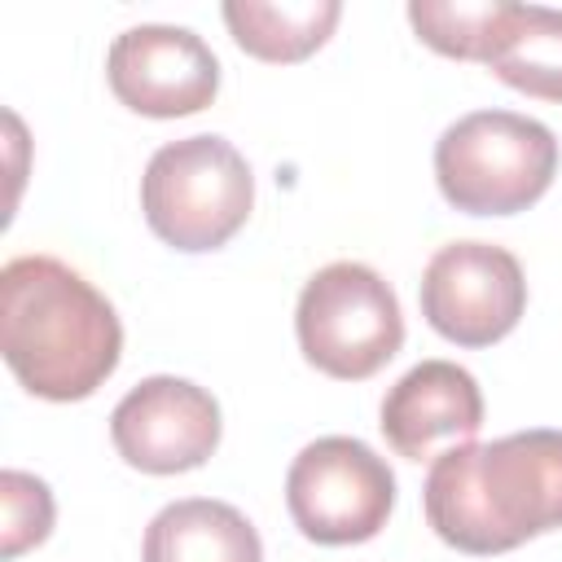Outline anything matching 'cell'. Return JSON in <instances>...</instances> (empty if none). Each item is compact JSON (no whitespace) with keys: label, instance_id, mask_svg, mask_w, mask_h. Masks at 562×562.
Masks as SVG:
<instances>
[{"label":"cell","instance_id":"1","mask_svg":"<svg viewBox=\"0 0 562 562\" xmlns=\"http://www.w3.org/2000/svg\"><path fill=\"white\" fill-rule=\"evenodd\" d=\"M0 351L40 400H88L123 356L114 303L53 255H18L0 268Z\"/></svg>","mask_w":562,"mask_h":562},{"label":"cell","instance_id":"2","mask_svg":"<svg viewBox=\"0 0 562 562\" xmlns=\"http://www.w3.org/2000/svg\"><path fill=\"white\" fill-rule=\"evenodd\" d=\"M426 522L461 553H505L562 527V430L452 443L422 487Z\"/></svg>","mask_w":562,"mask_h":562},{"label":"cell","instance_id":"3","mask_svg":"<svg viewBox=\"0 0 562 562\" xmlns=\"http://www.w3.org/2000/svg\"><path fill=\"white\" fill-rule=\"evenodd\" d=\"M558 176V140L540 119L514 110H474L435 140L439 193L465 215L527 211Z\"/></svg>","mask_w":562,"mask_h":562},{"label":"cell","instance_id":"4","mask_svg":"<svg viewBox=\"0 0 562 562\" xmlns=\"http://www.w3.org/2000/svg\"><path fill=\"white\" fill-rule=\"evenodd\" d=\"M255 206L250 162L224 136H184L154 149L140 176V211L149 228L189 255L220 250Z\"/></svg>","mask_w":562,"mask_h":562},{"label":"cell","instance_id":"5","mask_svg":"<svg viewBox=\"0 0 562 562\" xmlns=\"http://www.w3.org/2000/svg\"><path fill=\"white\" fill-rule=\"evenodd\" d=\"M294 334L312 369L338 382H364L404 347V312L369 263L338 259L307 277Z\"/></svg>","mask_w":562,"mask_h":562},{"label":"cell","instance_id":"6","mask_svg":"<svg viewBox=\"0 0 562 562\" xmlns=\"http://www.w3.org/2000/svg\"><path fill=\"white\" fill-rule=\"evenodd\" d=\"M285 505L307 540L360 544L386 527L395 509V474L369 443L351 435H325L290 461Z\"/></svg>","mask_w":562,"mask_h":562},{"label":"cell","instance_id":"7","mask_svg":"<svg viewBox=\"0 0 562 562\" xmlns=\"http://www.w3.org/2000/svg\"><path fill=\"white\" fill-rule=\"evenodd\" d=\"M422 316L457 347H492L527 307L522 263L496 241H448L422 272Z\"/></svg>","mask_w":562,"mask_h":562},{"label":"cell","instance_id":"8","mask_svg":"<svg viewBox=\"0 0 562 562\" xmlns=\"http://www.w3.org/2000/svg\"><path fill=\"white\" fill-rule=\"evenodd\" d=\"M110 92L149 119L198 114L220 92V57L189 26L140 22L114 35L105 53Z\"/></svg>","mask_w":562,"mask_h":562},{"label":"cell","instance_id":"9","mask_svg":"<svg viewBox=\"0 0 562 562\" xmlns=\"http://www.w3.org/2000/svg\"><path fill=\"white\" fill-rule=\"evenodd\" d=\"M119 457L145 474L198 470L220 448V404L189 378H145L110 413Z\"/></svg>","mask_w":562,"mask_h":562},{"label":"cell","instance_id":"10","mask_svg":"<svg viewBox=\"0 0 562 562\" xmlns=\"http://www.w3.org/2000/svg\"><path fill=\"white\" fill-rule=\"evenodd\" d=\"M378 426L400 457L422 461L443 439H474L483 426V391L470 369L452 360H422L382 395Z\"/></svg>","mask_w":562,"mask_h":562},{"label":"cell","instance_id":"11","mask_svg":"<svg viewBox=\"0 0 562 562\" xmlns=\"http://www.w3.org/2000/svg\"><path fill=\"white\" fill-rule=\"evenodd\" d=\"M145 562H263L259 531L241 509L211 496L171 501L154 514L140 544Z\"/></svg>","mask_w":562,"mask_h":562},{"label":"cell","instance_id":"12","mask_svg":"<svg viewBox=\"0 0 562 562\" xmlns=\"http://www.w3.org/2000/svg\"><path fill=\"white\" fill-rule=\"evenodd\" d=\"M487 66L501 83L527 97L562 101V9L505 0Z\"/></svg>","mask_w":562,"mask_h":562},{"label":"cell","instance_id":"13","mask_svg":"<svg viewBox=\"0 0 562 562\" xmlns=\"http://www.w3.org/2000/svg\"><path fill=\"white\" fill-rule=\"evenodd\" d=\"M338 0H303V4H259V0H228L224 22L233 40L259 61H303L316 53L329 31L338 26Z\"/></svg>","mask_w":562,"mask_h":562},{"label":"cell","instance_id":"14","mask_svg":"<svg viewBox=\"0 0 562 562\" xmlns=\"http://www.w3.org/2000/svg\"><path fill=\"white\" fill-rule=\"evenodd\" d=\"M501 13H505V0H413L408 4V22L422 44H430L443 57L483 61V66L492 57Z\"/></svg>","mask_w":562,"mask_h":562},{"label":"cell","instance_id":"15","mask_svg":"<svg viewBox=\"0 0 562 562\" xmlns=\"http://www.w3.org/2000/svg\"><path fill=\"white\" fill-rule=\"evenodd\" d=\"M0 505H4V527H0V558L4 562L48 540L53 492L44 479H35L26 470H4L0 474Z\"/></svg>","mask_w":562,"mask_h":562}]
</instances>
